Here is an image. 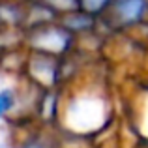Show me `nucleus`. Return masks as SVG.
I'll return each mask as SVG.
<instances>
[{
    "label": "nucleus",
    "instance_id": "1",
    "mask_svg": "<svg viewBox=\"0 0 148 148\" xmlns=\"http://www.w3.org/2000/svg\"><path fill=\"white\" fill-rule=\"evenodd\" d=\"M112 120V101L101 86H79L62 92L58 124L60 131L73 139H88L101 133Z\"/></svg>",
    "mask_w": 148,
    "mask_h": 148
},
{
    "label": "nucleus",
    "instance_id": "2",
    "mask_svg": "<svg viewBox=\"0 0 148 148\" xmlns=\"http://www.w3.org/2000/svg\"><path fill=\"white\" fill-rule=\"evenodd\" d=\"M77 41L79 40L58 21L28 26L23 32V43L30 53H41L56 58H68L77 49Z\"/></svg>",
    "mask_w": 148,
    "mask_h": 148
},
{
    "label": "nucleus",
    "instance_id": "3",
    "mask_svg": "<svg viewBox=\"0 0 148 148\" xmlns=\"http://www.w3.org/2000/svg\"><path fill=\"white\" fill-rule=\"evenodd\" d=\"M66 58H56L41 53H26L23 71L38 90H60L66 79Z\"/></svg>",
    "mask_w": 148,
    "mask_h": 148
},
{
    "label": "nucleus",
    "instance_id": "4",
    "mask_svg": "<svg viewBox=\"0 0 148 148\" xmlns=\"http://www.w3.org/2000/svg\"><path fill=\"white\" fill-rule=\"evenodd\" d=\"M112 28H135L148 21V2L146 0H116L103 19Z\"/></svg>",
    "mask_w": 148,
    "mask_h": 148
},
{
    "label": "nucleus",
    "instance_id": "5",
    "mask_svg": "<svg viewBox=\"0 0 148 148\" xmlns=\"http://www.w3.org/2000/svg\"><path fill=\"white\" fill-rule=\"evenodd\" d=\"M6 148H62V141L51 127L34 126L28 131L15 133L8 141Z\"/></svg>",
    "mask_w": 148,
    "mask_h": 148
},
{
    "label": "nucleus",
    "instance_id": "6",
    "mask_svg": "<svg viewBox=\"0 0 148 148\" xmlns=\"http://www.w3.org/2000/svg\"><path fill=\"white\" fill-rule=\"evenodd\" d=\"M58 23H60L69 34H73L77 40H79L81 36H84V34H92L96 30V26L99 25L98 19L88 15V13H84L81 8L60 15V17H58Z\"/></svg>",
    "mask_w": 148,
    "mask_h": 148
},
{
    "label": "nucleus",
    "instance_id": "7",
    "mask_svg": "<svg viewBox=\"0 0 148 148\" xmlns=\"http://www.w3.org/2000/svg\"><path fill=\"white\" fill-rule=\"evenodd\" d=\"M28 21V6L25 4H0V30H21L25 32Z\"/></svg>",
    "mask_w": 148,
    "mask_h": 148
},
{
    "label": "nucleus",
    "instance_id": "8",
    "mask_svg": "<svg viewBox=\"0 0 148 148\" xmlns=\"http://www.w3.org/2000/svg\"><path fill=\"white\" fill-rule=\"evenodd\" d=\"M23 105L21 90L15 86H2L0 88V124L10 122L15 118Z\"/></svg>",
    "mask_w": 148,
    "mask_h": 148
},
{
    "label": "nucleus",
    "instance_id": "9",
    "mask_svg": "<svg viewBox=\"0 0 148 148\" xmlns=\"http://www.w3.org/2000/svg\"><path fill=\"white\" fill-rule=\"evenodd\" d=\"M133 124L143 141L148 143V84L141 88L139 98L133 105Z\"/></svg>",
    "mask_w": 148,
    "mask_h": 148
},
{
    "label": "nucleus",
    "instance_id": "10",
    "mask_svg": "<svg viewBox=\"0 0 148 148\" xmlns=\"http://www.w3.org/2000/svg\"><path fill=\"white\" fill-rule=\"evenodd\" d=\"M62 148H64V146H62ZM68 148H84V146H68Z\"/></svg>",
    "mask_w": 148,
    "mask_h": 148
}]
</instances>
